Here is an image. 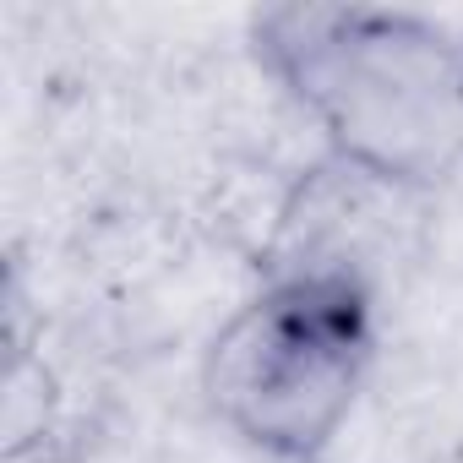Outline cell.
Returning a JSON list of instances; mask_svg holds the SVG:
<instances>
[{
    "mask_svg": "<svg viewBox=\"0 0 463 463\" xmlns=\"http://www.w3.org/2000/svg\"><path fill=\"white\" fill-rule=\"evenodd\" d=\"M257 66L317 120L333 164L425 191L463 158V28L382 6H268Z\"/></svg>",
    "mask_w": 463,
    "mask_h": 463,
    "instance_id": "6da1fadb",
    "label": "cell"
},
{
    "mask_svg": "<svg viewBox=\"0 0 463 463\" xmlns=\"http://www.w3.org/2000/svg\"><path fill=\"white\" fill-rule=\"evenodd\" d=\"M376 354V289L360 262H273L257 300L207 349V409L279 463H322Z\"/></svg>",
    "mask_w": 463,
    "mask_h": 463,
    "instance_id": "7a4b0ae2",
    "label": "cell"
}]
</instances>
